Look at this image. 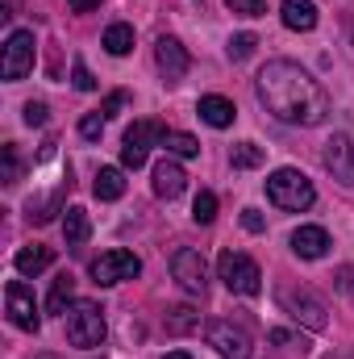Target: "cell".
<instances>
[{
	"label": "cell",
	"instance_id": "obj_1",
	"mask_svg": "<svg viewBox=\"0 0 354 359\" xmlns=\"http://www.w3.org/2000/svg\"><path fill=\"white\" fill-rule=\"evenodd\" d=\"M255 92H259V104L283 126L313 130L334 113L330 92L321 88V80L313 72H304L296 59H271L259 72V80H255Z\"/></svg>",
	"mask_w": 354,
	"mask_h": 359
},
{
	"label": "cell",
	"instance_id": "obj_2",
	"mask_svg": "<svg viewBox=\"0 0 354 359\" xmlns=\"http://www.w3.org/2000/svg\"><path fill=\"white\" fill-rule=\"evenodd\" d=\"M267 201H271L275 209H283V213H304V209L317 201V188H313V180L304 176V172L279 168V172L267 176Z\"/></svg>",
	"mask_w": 354,
	"mask_h": 359
},
{
	"label": "cell",
	"instance_id": "obj_3",
	"mask_svg": "<svg viewBox=\"0 0 354 359\" xmlns=\"http://www.w3.org/2000/svg\"><path fill=\"white\" fill-rule=\"evenodd\" d=\"M63 318H67V343L80 347V351H96V347L104 343V334H108V326H104V309L92 305V301H76Z\"/></svg>",
	"mask_w": 354,
	"mask_h": 359
},
{
	"label": "cell",
	"instance_id": "obj_4",
	"mask_svg": "<svg viewBox=\"0 0 354 359\" xmlns=\"http://www.w3.org/2000/svg\"><path fill=\"white\" fill-rule=\"evenodd\" d=\"M217 268H221V280H225L229 292H238V297H259V292H263V271H259V264H255L250 255H242V251H221Z\"/></svg>",
	"mask_w": 354,
	"mask_h": 359
},
{
	"label": "cell",
	"instance_id": "obj_5",
	"mask_svg": "<svg viewBox=\"0 0 354 359\" xmlns=\"http://www.w3.org/2000/svg\"><path fill=\"white\" fill-rule=\"evenodd\" d=\"M279 309L283 313H292L296 322H304L309 330H325L330 326V309H325V301L313 292V288H296V284H288V288H279Z\"/></svg>",
	"mask_w": 354,
	"mask_h": 359
},
{
	"label": "cell",
	"instance_id": "obj_6",
	"mask_svg": "<svg viewBox=\"0 0 354 359\" xmlns=\"http://www.w3.org/2000/svg\"><path fill=\"white\" fill-rule=\"evenodd\" d=\"M34 55H38V42H34V29H13L8 42H4V59H0V76L8 84L25 80L34 72Z\"/></svg>",
	"mask_w": 354,
	"mask_h": 359
},
{
	"label": "cell",
	"instance_id": "obj_7",
	"mask_svg": "<svg viewBox=\"0 0 354 359\" xmlns=\"http://www.w3.org/2000/svg\"><path fill=\"white\" fill-rule=\"evenodd\" d=\"M204 339H208V347L221 359H250V347H255L250 334H246V326H238L229 318H213L204 326Z\"/></svg>",
	"mask_w": 354,
	"mask_h": 359
},
{
	"label": "cell",
	"instance_id": "obj_8",
	"mask_svg": "<svg viewBox=\"0 0 354 359\" xmlns=\"http://www.w3.org/2000/svg\"><path fill=\"white\" fill-rule=\"evenodd\" d=\"M4 305H8V322H13L17 330H29V334H38V326H42V313H38V301H34V292H29L21 280H8V288H4Z\"/></svg>",
	"mask_w": 354,
	"mask_h": 359
},
{
	"label": "cell",
	"instance_id": "obj_9",
	"mask_svg": "<svg viewBox=\"0 0 354 359\" xmlns=\"http://www.w3.org/2000/svg\"><path fill=\"white\" fill-rule=\"evenodd\" d=\"M159 138H163V126H155V121H134V126L125 130V142H121V163L138 172Z\"/></svg>",
	"mask_w": 354,
	"mask_h": 359
},
{
	"label": "cell",
	"instance_id": "obj_10",
	"mask_svg": "<svg viewBox=\"0 0 354 359\" xmlns=\"http://www.w3.org/2000/svg\"><path fill=\"white\" fill-rule=\"evenodd\" d=\"M155 67H159V76H163L167 84H179V80L187 76V67H192V55L183 50L179 38L163 34V38L155 42Z\"/></svg>",
	"mask_w": 354,
	"mask_h": 359
},
{
	"label": "cell",
	"instance_id": "obj_11",
	"mask_svg": "<svg viewBox=\"0 0 354 359\" xmlns=\"http://www.w3.org/2000/svg\"><path fill=\"white\" fill-rule=\"evenodd\" d=\"M138 271H142V259L134 251H104L92 264V280L96 284H121V280H134Z\"/></svg>",
	"mask_w": 354,
	"mask_h": 359
},
{
	"label": "cell",
	"instance_id": "obj_12",
	"mask_svg": "<svg viewBox=\"0 0 354 359\" xmlns=\"http://www.w3.org/2000/svg\"><path fill=\"white\" fill-rule=\"evenodd\" d=\"M171 276L179 280V288L192 292V297H204V288H208V280H204V255L192 251V247H183V251L171 255Z\"/></svg>",
	"mask_w": 354,
	"mask_h": 359
},
{
	"label": "cell",
	"instance_id": "obj_13",
	"mask_svg": "<svg viewBox=\"0 0 354 359\" xmlns=\"http://www.w3.org/2000/svg\"><path fill=\"white\" fill-rule=\"evenodd\" d=\"M321 163H325V172L338 180V184H354V142L351 134H334L330 142H325V151H321Z\"/></svg>",
	"mask_w": 354,
	"mask_h": 359
},
{
	"label": "cell",
	"instance_id": "obj_14",
	"mask_svg": "<svg viewBox=\"0 0 354 359\" xmlns=\"http://www.w3.org/2000/svg\"><path fill=\"white\" fill-rule=\"evenodd\" d=\"M279 21H283L288 29H296V34H309V29H317L321 13H317L313 0H283V4H279Z\"/></svg>",
	"mask_w": 354,
	"mask_h": 359
},
{
	"label": "cell",
	"instance_id": "obj_15",
	"mask_svg": "<svg viewBox=\"0 0 354 359\" xmlns=\"http://www.w3.org/2000/svg\"><path fill=\"white\" fill-rule=\"evenodd\" d=\"M196 113H200V121L204 126H213V130H229L234 126V117H238V109H234V100H225V96H200V104H196Z\"/></svg>",
	"mask_w": 354,
	"mask_h": 359
},
{
	"label": "cell",
	"instance_id": "obj_16",
	"mask_svg": "<svg viewBox=\"0 0 354 359\" xmlns=\"http://www.w3.org/2000/svg\"><path fill=\"white\" fill-rule=\"evenodd\" d=\"M183 188H187V176H183V168H179L171 155H167L163 163H155V196H163V201H176Z\"/></svg>",
	"mask_w": 354,
	"mask_h": 359
},
{
	"label": "cell",
	"instance_id": "obj_17",
	"mask_svg": "<svg viewBox=\"0 0 354 359\" xmlns=\"http://www.w3.org/2000/svg\"><path fill=\"white\" fill-rule=\"evenodd\" d=\"M292 251H296L300 259H321V255L330 251V234H325L321 226H300V230L292 234Z\"/></svg>",
	"mask_w": 354,
	"mask_h": 359
},
{
	"label": "cell",
	"instance_id": "obj_18",
	"mask_svg": "<svg viewBox=\"0 0 354 359\" xmlns=\"http://www.w3.org/2000/svg\"><path fill=\"white\" fill-rule=\"evenodd\" d=\"M50 264H55V251L50 247H21L13 255V268L21 271V276H38V271H46Z\"/></svg>",
	"mask_w": 354,
	"mask_h": 359
},
{
	"label": "cell",
	"instance_id": "obj_19",
	"mask_svg": "<svg viewBox=\"0 0 354 359\" xmlns=\"http://www.w3.org/2000/svg\"><path fill=\"white\" fill-rule=\"evenodd\" d=\"M159 147H167V155H176V159H196V155H200V142H196L192 134H183V130H167V126H163Z\"/></svg>",
	"mask_w": 354,
	"mask_h": 359
},
{
	"label": "cell",
	"instance_id": "obj_20",
	"mask_svg": "<svg viewBox=\"0 0 354 359\" xmlns=\"http://www.w3.org/2000/svg\"><path fill=\"white\" fill-rule=\"evenodd\" d=\"M92 192H96L100 201H121V196H125V176H121V168H100Z\"/></svg>",
	"mask_w": 354,
	"mask_h": 359
},
{
	"label": "cell",
	"instance_id": "obj_21",
	"mask_svg": "<svg viewBox=\"0 0 354 359\" xmlns=\"http://www.w3.org/2000/svg\"><path fill=\"white\" fill-rule=\"evenodd\" d=\"M63 234H67V247H80V243H88V234H92L88 209L71 205V209H67V217H63Z\"/></svg>",
	"mask_w": 354,
	"mask_h": 359
},
{
	"label": "cell",
	"instance_id": "obj_22",
	"mask_svg": "<svg viewBox=\"0 0 354 359\" xmlns=\"http://www.w3.org/2000/svg\"><path fill=\"white\" fill-rule=\"evenodd\" d=\"M100 46H104L108 55H117V59H121V55H129V50H134V25L113 21V25L104 29V42H100Z\"/></svg>",
	"mask_w": 354,
	"mask_h": 359
},
{
	"label": "cell",
	"instance_id": "obj_23",
	"mask_svg": "<svg viewBox=\"0 0 354 359\" xmlns=\"http://www.w3.org/2000/svg\"><path fill=\"white\" fill-rule=\"evenodd\" d=\"M71 305H76V280H71V276L63 271V276H59V280L50 284V297H46V309H50V313H67Z\"/></svg>",
	"mask_w": 354,
	"mask_h": 359
},
{
	"label": "cell",
	"instance_id": "obj_24",
	"mask_svg": "<svg viewBox=\"0 0 354 359\" xmlns=\"http://www.w3.org/2000/svg\"><path fill=\"white\" fill-rule=\"evenodd\" d=\"M229 163H234L238 172H250V168L263 163V147H259V142H238L234 155H229Z\"/></svg>",
	"mask_w": 354,
	"mask_h": 359
},
{
	"label": "cell",
	"instance_id": "obj_25",
	"mask_svg": "<svg viewBox=\"0 0 354 359\" xmlns=\"http://www.w3.org/2000/svg\"><path fill=\"white\" fill-rule=\"evenodd\" d=\"M0 180H4V184H17V180H21V155H17L13 142L0 147Z\"/></svg>",
	"mask_w": 354,
	"mask_h": 359
},
{
	"label": "cell",
	"instance_id": "obj_26",
	"mask_svg": "<svg viewBox=\"0 0 354 359\" xmlns=\"http://www.w3.org/2000/svg\"><path fill=\"white\" fill-rule=\"evenodd\" d=\"M192 217H196V226H208V222L217 217V196H213V192H200L196 205H192Z\"/></svg>",
	"mask_w": 354,
	"mask_h": 359
},
{
	"label": "cell",
	"instance_id": "obj_27",
	"mask_svg": "<svg viewBox=\"0 0 354 359\" xmlns=\"http://www.w3.org/2000/svg\"><path fill=\"white\" fill-rule=\"evenodd\" d=\"M255 46H259V38H255V34H234V38H229V59H238V63H242V59H250V55H255Z\"/></svg>",
	"mask_w": 354,
	"mask_h": 359
},
{
	"label": "cell",
	"instance_id": "obj_28",
	"mask_svg": "<svg viewBox=\"0 0 354 359\" xmlns=\"http://www.w3.org/2000/svg\"><path fill=\"white\" fill-rule=\"evenodd\" d=\"M80 134L88 138V142H96L100 134H104V113L96 109V113H88V117H80Z\"/></svg>",
	"mask_w": 354,
	"mask_h": 359
},
{
	"label": "cell",
	"instance_id": "obj_29",
	"mask_svg": "<svg viewBox=\"0 0 354 359\" xmlns=\"http://www.w3.org/2000/svg\"><path fill=\"white\" fill-rule=\"evenodd\" d=\"M71 84H76L80 92H96V80H92V72H88V63H84V59H76V63H71Z\"/></svg>",
	"mask_w": 354,
	"mask_h": 359
},
{
	"label": "cell",
	"instance_id": "obj_30",
	"mask_svg": "<svg viewBox=\"0 0 354 359\" xmlns=\"http://www.w3.org/2000/svg\"><path fill=\"white\" fill-rule=\"evenodd\" d=\"M46 113H50V109H46L42 100H29V104L21 109V117H25V126H46Z\"/></svg>",
	"mask_w": 354,
	"mask_h": 359
},
{
	"label": "cell",
	"instance_id": "obj_31",
	"mask_svg": "<svg viewBox=\"0 0 354 359\" xmlns=\"http://www.w3.org/2000/svg\"><path fill=\"white\" fill-rule=\"evenodd\" d=\"M234 13H242V17H263V8H267V0H225Z\"/></svg>",
	"mask_w": 354,
	"mask_h": 359
},
{
	"label": "cell",
	"instance_id": "obj_32",
	"mask_svg": "<svg viewBox=\"0 0 354 359\" xmlns=\"http://www.w3.org/2000/svg\"><path fill=\"white\" fill-rule=\"evenodd\" d=\"M125 100H129L125 92H108V96H104V104H100V113H104V121H108V117H117V113L125 109Z\"/></svg>",
	"mask_w": 354,
	"mask_h": 359
},
{
	"label": "cell",
	"instance_id": "obj_33",
	"mask_svg": "<svg viewBox=\"0 0 354 359\" xmlns=\"http://www.w3.org/2000/svg\"><path fill=\"white\" fill-rule=\"evenodd\" d=\"M192 326H196V318H192V309H187V305L171 309V330H192Z\"/></svg>",
	"mask_w": 354,
	"mask_h": 359
},
{
	"label": "cell",
	"instance_id": "obj_34",
	"mask_svg": "<svg viewBox=\"0 0 354 359\" xmlns=\"http://www.w3.org/2000/svg\"><path fill=\"white\" fill-rule=\"evenodd\" d=\"M242 226H246L250 234H263V230H267V222H263V213H259V209H242Z\"/></svg>",
	"mask_w": 354,
	"mask_h": 359
},
{
	"label": "cell",
	"instance_id": "obj_35",
	"mask_svg": "<svg viewBox=\"0 0 354 359\" xmlns=\"http://www.w3.org/2000/svg\"><path fill=\"white\" fill-rule=\"evenodd\" d=\"M267 339H271V343H275V347H288V343H292V334H288V330H271V334H267Z\"/></svg>",
	"mask_w": 354,
	"mask_h": 359
},
{
	"label": "cell",
	"instance_id": "obj_36",
	"mask_svg": "<svg viewBox=\"0 0 354 359\" xmlns=\"http://www.w3.org/2000/svg\"><path fill=\"white\" fill-rule=\"evenodd\" d=\"M67 4H71V8H76V13H92V8H96V4H100V0H67Z\"/></svg>",
	"mask_w": 354,
	"mask_h": 359
},
{
	"label": "cell",
	"instance_id": "obj_37",
	"mask_svg": "<svg viewBox=\"0 0 354 359\" xmlns=\"http://www.w3.org/2000/svg\"><path fill=\"white\" fill-rule=\"evenodd\" d=\"M163 359H192V355H187V351H167Z\"/></svg>",
	"mask_w": 354,
	"mask_h": 359
},
{
	"label": "cell",
	"instance_id": "obj_38",
	"mask_svg": "<svg viewBox=\"0 0 354 359\" xmlns=\"http://www.w3.org/2000/svg\"><path fill=\"white\" fill-rule=\"evenodd\" d=\"M42 359H46V355H42Z\"/></svg>",
	"mask_w": 354,
	"mask_h": 359
}]
</instances>
